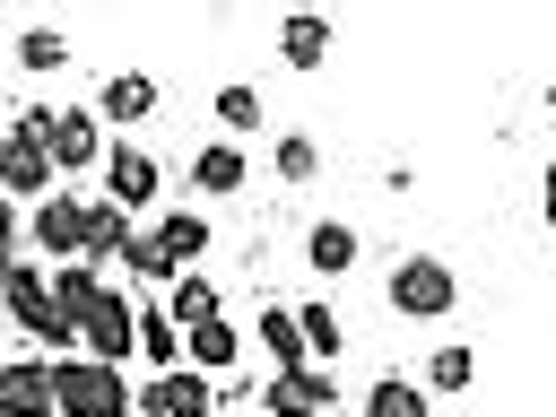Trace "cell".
Listing matches in <instances>:
<instances>
[{
    "label": "cell",
    "mask_w": 556,
    "mask_h": 417,
    "mask_svg": "<svg viewBox=\"0 0 556 417\" xmlns=\"http://www.w3.org/2000/svg\"><path fill=\"white\" fill-rule=\"evenodd\" d=\"M96 295H104V278H96V261H61V269H52V304H61L70 321H78V313H87Z\"/></svg>",
    "instance_id": "22"
},
{
    "label": "cell",
    "mask_w": 556,
    "mask_h": 417,
    "mask_svg": "<svg viewBox=\"0 0 556 417\" xmlns=\"http://www.w3.org/2000/svg\"><path fill=\"white\" fill-rule=\"evenodd\" d=\"M243 174H252V165H243V148H235V139H200L191 182H200L208 200H235V191H243Z\"/></svg>",
    "instance_id": "14"
},
{
    "label": "cell",
    "mask_w": 556,
    "mask_h": 417,
    "mask_svg": "<svg viewBox=\"0 0 556 417\" xmlns=\"http://www.w3.org/2000/svg\"><path fill=\"white\" fill-rule=\"evenodd\" d=\"M261 348L278 356V374L313 365V356H304V330H295V304H261Z\"/></svg>",
    "instance_id": "20"
},
{
    "label": "cell",
    "mask_w": 556,
    "mask_h": 417,
    "mask_svg": "<svg viewBox=\"0 0 556 417\" xmlns=\"http://www.w3.org/2000/svg\"><path fill=\"white\" fill-rule=\"evenodd\" d=\"M356 417H426V382L382 374V382H365V408H356Z\"/></svg>",
    "instance_id": "21"
},
{
    "label": "cell",
    "mask_w": 556,
    "mask_h": 417,
    "mask_svg": "<svg viewBox=\"0 0 556 417\" xmlns=\"http://www.w3.org/2000/svg\"><path fill=\"white\" fill-rule=\"evenodd\" d=\"M278 61H287V70H321V61H330V17H313V9L278 17Z\"/></svg>",
    "instance_id": "13"
},
{
    "label": "cell",
    "mask_w": 556,
    "mask_h": 417,
    "mask_svg": "<svg viewBox=\"0 0 556 417\" xmlns=\"http://www.w3.org/2000/svg\"><path fill=\"white\" fill-rule=\"evenodd\" d=\"M148 113H156V78H148V70H113L104 96H96V122H122V130H130V122H148Z\"/></svg>",
    "instance_id": "11"
},
{
    "label": "cell",
    "mask_w": 556,
    "mask_h": 417,
    "mask_svg": "<svg viewBox=\"0 0 556 417\" xmlns=\"http://www.w3.org/2000/svg\"><path fill=\"white\" fill-rule=\"evenodd\" d=\"M165 313H174V330H191V321H208V313H217V287H208V278H191V269H182V278H174V287H165Z\"/></svg>",
    "instance_id": "24"
},
{
    "label": "cell",
    "mask_w": 556,
    "mask_h": 417,
    "mask_svg": "<svg viewBox=\"0 0 556 417\" xmlns=\"http://www.w3.org/2000/svg\"><path fill=\"white\" fill-rule=\"evenodd\" d=\"M269 417H339V391H330V374L321 365H295V374H269Z\"/></svg>",
    "instance_id": "7"
},
{
    "label": "cell",
    "mask_w": 556,
    "mask_h": 417,
    "mask_svg": "<svg viewBox=\"0 0 556 417\" xmlns=\"http://www.w3.org/2000/svg\"><path fill=\"white\" fill-rule=\"evenodd\" d=\"M26 235H35V252H52V269L78 261V252H87V200H70V191L35 200V208H26Z\"/></svg>",
    "instance_id": "6"
},
{
    "label": "cell",
    "mask_w": 556,
    "mask_h": 417,
    "mask_svg": "<svg viewBox=\"0 0 556 417\" xmlns=\"http://www.w3.org/2000/svg\"><path fill=\"white\" fill-rule=\"evenodd\" d=\"M182 356H191V374L226 382V374L243 365V330H235L226 313H208V321H191V330H182Z\"/></svg>",
    "instance_id": "9"
},
{
    "label": "cell",
    "mask_w": 556,
    "mask_h": 417,
    "mask_svg": "<svg viewBox=\"0 0 556 417\" xmlns=\"http://www.w3.org/2000/svg\"><path fill=\"white\" fill-rule=\"evenodd\" d=\"M217 122H226V130H252V122H261V87L226 78V87H217Z\"/></svg>",
    "instance_id": "27"
},
{
    "label": "cell",
    "mask_w": 556,
    "mask_h": 417,
    "mask_svg": "<svg viewBox=\"0 0 556 417\" xmlns=\"http://www.w3.org/2000/svg\"><path fill=\"white\" fill-rule=\"evenodd\" d=\"M61 61H70V35H52V26L17 35V70H61Z\"/></svg>",
    "instance_id": "26"
},
{
    "label": "cell",
    "mask_w": 556,
    "mask_h": 417,
    "mask_svg": "<svg viewBox=\"0 0 556 417\" xmlns=\"http://www.w3.org/2000/svg\"><path fill=\"white\" fill-rule=\"evenodd\" d=\"M148 235H156V252H165L174 269H191V261L208 252V217H200V208H156Z\"/></svg>",
    "instance_id": "15"
},
{
    "label": "cell",
    "mask_w": 556,
    "mask_h": 417,
    "mask_svg": "<svg viewBox=\"0 0 556 417\" xmlns=\"http://www.w3.org/2000/svg\"><path fill=\"white\" fill-rule=\"evenodd\" d=\"M148 417H217V382L174 365V374H148Z\"/></svg>",
    "instance_id": "10"
},
{
    "label": "cell",
    "mask_w": 556,
    "mask_h": 417,
    "mask_svg": "<svg viewBox=\"0 0 556 417\" xmlns=\"http://www.w3.org/2000/svg\"><path fill=\"white\" fill-rule=\"evenodd\" d=\"M460 304V278L434 261V252H408L400 269H391V313H408V321H443Z\"/></svg>",
    "instance_id": "3"
},
{
    "label": "cell",
    "mask_w": 556,
    "mask_h": 417,
    "mask_svg": "<svg viewBox=\"0 0 556 417\" xmlns=\"http://www.w3.org/2000/svg\"><path fill=\"white\" fill-rule=\"evenodd\" d=\"M52 113H17L0 130V200H52V148H43Z\"/></svg>",
    "instance_id": "2"
},
{
    "label": "cell",
    "mask_w": 556,
    "mask_h": 417,
    "mask_svg": "<svg viewBox=\"0 0 556 417\" xmlns=\"http://www.w3.org/2000/svg\"><path fill=\"white\" fill-rule=\"evenodd\" d=\"M469 382H478V348H434V356H426V391L452 400V391H469Z\"/></svg>",
    "instance_id": "25"
},
{
    "label": "cell",
    "mask_w": 556,
    "mask_h": 417,
    "mask_svg": "<svg viewBox=\"0 0 556 417\" xmlns=\"http://www.w3.org/2000/svg\"><path fill=\"white\" fill-rule=\"evenodd\" d=\"M295 330H304V356H313V365H330V356L348 348V321H339L321 295H313V304H295Z\"/></svg>",
    "instance_id": "18"
},
{
    "label": "cell",
    "mask_w": 556,
    "mask_h": 417,
    "mask_svg": "<svg viewBox=\"0 0 556 417\" xmlns=\"http://www.w3.org/2000/svg\"><path fill=\"white\" fill-rule=\"evenodd\" d=\"M130 235H139V226H130V208H113V200H87V252H78V261H113Z\"/></svg>",
    "instance_id": "17"
},
{
    "label": "cell",
    "mask_w": 556,
    "mask_h": 417,
    "mask_svg": "<svg viewBox=\"0 0 556 417\" xmlns=\"http://www.w3.org/2000/svg\"><path fill=\"white\" fill-rule=\"evenodd\" d=\"M156 191H165V165H156V148H139V139H113V148H104V200H113V208H156Z\"/></svg>",
    "instance_id": "5"
},
{
    "label": "cell",
    "mask_w": 556,
    "mask_h": 417,
    "mask_svg": "<svg viewBox=\"0 0 556 417\" xmlns=\"http://www.w3.org/2000/svg\"><path fill=\"white\" fill-rule=\"evenodd\" d=\"M539 200H547V226H556V156H547V174H539Z\"/></svg>",
    "instance_id": "28"
},
{
    "label": "cell",
    "mask_w": 556,
    "mask_h": 417,
    "mask_svg": "<svg viewBox=\"0 0 556 417\" xmlns=\"http://www.w3.org/2000/svg\"><path fill=\"white\" fill-rule=\"evenodd\" d=\"M304 269H313V278H348V269H356V226H348V217H321V226L304 235Z\"/></svg>",
    "instance_id": "16"
},
{
    "label": "cell",
    "mask_w": 556,
    "mask_h": 417,
    "mask_svg": "<svg viewBox=\"0 0 556 417\" xmlns=\"http://www.w3.org/2000/svg\"><path fill=\"white\" fill-rule=\"evenodd\" d=\"M139 356H148V374H174L182 330H174V313H165V304H139Z\"/></svg>",
    "instance_id": "19"
},
{
    "label": "cell",
    "mask_w": 556,
    "mask_h": 417,
    "mask_svg": "<svg viewBox=\"0 0 556 417\" xmlns=\"http://www.w3.org/2000/svg\"><path fill=\"white\" fill-rule=\"evenodd\" d=\"M43 148H52V174H61V165L78 174V165H96V156H104L113 139H104V122H96L87 104H70V113H52V130H43Z\"/></svg>",
    "instance_id": "8"
},
{
    "label": "cell",
    "mask_w": 556,
    "mask_h": 417,
    "mask_svg": "<svg viewBox=\"0 0 556 417\" xmlns=\"http://www.w3.org/2000/svg\"><path fill=\"white\" fill-rule=\"evenodd\" d=\"M269 174H278V182H313V174H321V148H313V130H287V139L269 148Z\"/></svg>",
    "instance_id": "23"
},
{
    "label": "cell",
    "mask_w": 556,
    "mask_h": 417,
    "mask_svg": "<svg viewBox=\"0 0 556 417\" xmlns=\"http://www.w3.org/2000/svg\"><path fill=\"white\" fill-rule=\"evenodd\" d=\"M52 408L61 417H139L122 365H96V356H52Z\"/></svg>",
    "instance_id": "1"
},
{
    "label": "cell",
    "mask_w": 556,
    "mask_h": 417,
    "mask_svg": "<svg viewBox=\"0 0 556 417\" xmlns=\"http://www.w3.org/2000/svg\"><path fill=\"white\" fill-rule=\"evenodd\" d=\"M78 348H87L96 365H130V356H139V304H130L122 287H104V295L78 313Z\"/></svg>",
    "instance_id": "4"
},
{
    "label": "cell",
    "mask_w": 556,
    "mask_h": 417,
    "mask_svg": "<svg viewBox=\"0 0 556 417\" xmlns=\"http://www.w3.org/2000/svg\"><path fill=\"white\" fill-rule=\"evenodd\" d=\"M0 252H17V208L0 200Z\"/></svg>",
    "instance_id": "29"
},
{
    "label": "cell",
    "mask_w": 556,
    "mask_h": 417,
    "mask_svg": "<svg viewBox=\"0 0 556 417\" xmlns=\"http://www.w3.org/2000/svg\"><path fill=\"white\" fill-rule=\"evenodd\" d=\"M0 408L9 417H61L52 408V365H35V356L26 365H0Z\"/></svg>",
    "instance_id": "12"
}]
</instances>
